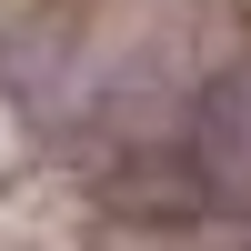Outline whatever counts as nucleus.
I'll use <instances>...</instances> for the list:
<instances>
[{"instance_id": "f257e3e1", "label": "nucleus", "mask_w": 251, "mask_h": 251, "mask_svg": "<svg viewBox=\"0 0 251 251\" xmlns=\"http://www.w3.org/2000/svg\"><path fill=\"white\" fill-rule=\"evenodd\" d=\"M191 171L221 211H251V71H231L191 121Z\"/></svg>"}]
</instances>
